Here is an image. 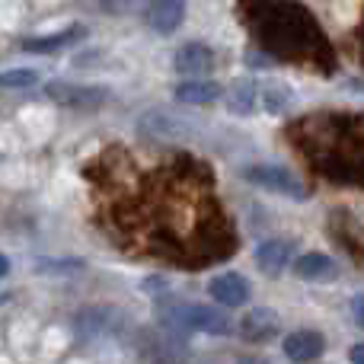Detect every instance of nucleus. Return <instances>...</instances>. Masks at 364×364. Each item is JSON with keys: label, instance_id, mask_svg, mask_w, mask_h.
I'll use <instances>...</instances> for the list:
<instances>
[{"label": "nucleus", "instance_id": "obj_5", "mask_svg": "<svg viewBox=\"0 0 364 364\" xmlns=\"http://www.w3.org/2000/svg\"><path fill=\"white\" fill-rule=\"evenodd\" d=\"M144 23L160 36H170L186 23V0H144Z\"/></svg>", "mask_w": 364, "mask_h": 364}, {"label": "nucleus", "instance_id": "obj_7", "mask_svg": "<svg viewBox=\"0 0 364 364\" xmlns=\"http://www.w3.org/2000/svg\"><path fill=\"white\" fill-rule=\"evenodd\" d=\"M278 329H282V320L269 307H252L240 320V336L246 342H272L278 336Z\"/></svg>", "mask_w": 364, "mask_h": 364}, {"label": "nucleus", "instance_id": "obj_15", "mask_svg": "<svg viewBox=\"0 0 364 364\" xmlns=\"http://www.w3.org/2000/svg\"><path fill=\"white\" fill-rule=\"evenodd\" d=\"M77 326H80L87 336H106V333H115V329L122 326V314L106 310V307H90V310H80V314H77Z\"/></svg>", "mask_w": 364, "mask_h": 364}, {"label": "nucleus", "instance_id": "obj_13", "mask_svg": "<svg viewBox=\"0 0 364 364\" xmlns=\"http://www.w3.org/2000/svg\"><path fill=\"white\" fill-rule=\"evenodd\" d=\"M173 96H176L179 102H186V106H211V102H218L220 96H224V87H220L218 80L201 77V80L176 83V87H173Z\"/></svg>", "mask_w": 364, "mask_h": 364}, {"label": "nucleus", "instance_id": "obj_14", "mask_svg": "<svg viewBox=\"0 0 364 364\" xmlns=\"http://www.w3.org/2000/svg\"><path fill=\"white\" fill-rule=\"evenodd\" d=\"M291 262V250L282 240H262L256 246V265L265 278H278Z\"/></svg>", "mask_w": 364, "mask_h": 364}, {"label": "nucleus", "instance_id": "obj_19", "mask_svg": "<svg viewBox=\"0 0 364 364\" xmlns=\"http://www.w3.org/2000/svg\"><path fill=\"white\" fill-rule=\"evenodd\" d=\"M348 310H352L355 326H361V329H364V294H355L352 301H348Z\"/></svg>", "mask_w": 364, "mask_h": 364}, {"label": "nucleus", "instance_id": "obj_3", "mask_svg": "<svg viewBox=\"0 0 364 364\" xmlns=\"http://www.w3.org/2000/svg\"><path fill=\"white\" fill-rule=\"evenodd\" d=\"M48 100H55L58 106H68V109H100L112 100L106 87H93V83H48L45 87Z\"/></svg>", "mask_w": 364, "mask_h": 364}, {"label": "nucleus", "instance_id": "obj_1", "mask_svg": "<svg viewBox=\"0 0 364 364\" xmlns=\"http://www.w3.org/2000/svg\"><path fill=\"white\" fill-rule=\"evenodd\" d=\"M160 320L173 333H205V336H230L233 323L224 310L205 307V304L188 301H164L160 304Z\"/></svg>", "mask_w": 364, "mask_h": 364}, {"label": "nucleus", "instance_id": "obj_4", "mask_svg": "<svg viewBox=\"0 0 364 364\" xmlns=\"http://www.w3.org/2000/svg\"><path fill=\"white\" fill-rule=\"evenodd\" d=\"M138 134L147 141H192L195 128L186 119H176L170 112H144L138 119Z\"/></svg>", "mask_w": 364, "mask_h": 364}, {"label": "nucleus", "instance_id": "obj_2", "mask_svg": "<svg viewBox=\"0 0 364 364\" xmlns=\"http://www.w3.org/2000/svg\"><path fill=\"white\" fill-rule=\"evenodd\" d=\"M240 176L252 186L265 188V192H275V195H284L291 201H304L310 195V188L304 186V179H297L291 170L284 166H275V164H256V166H243Z\"/></svg>", "mask_w": 364, "mask_h": 364}, {"label": "nucleus", "instance_id": "obj_21", "mask_svg": "<svg viewBox=\"0 0 364 364\" xmlns=\"http://www.w3.org/2000/svg\"><path fill=\"white\" fill-rule=\"evenodd\" d=\"M0 275H10V256H4V259H0Z\"/></svg>", "mask_w": 364, "mask_h": 364}, {"label": "nucleus", "instance_id": "obj_18", "mask_svg": "<svg viewBox=\"0 0 364 364\" xmlns=\"http://www.w3.org/2000/svg\"><path fill=\"white\" fill-rule=\"evenodd\" d=\"M38 70L32 68H13V70H4V77H0V87L4 90H32L38 87Z\"/></svg>", "mask_w": 364, "mask_h": 364}, {"label": "nucleus", "instance_id": "obj_10", "mask_svg": "<svg viewBox=\"0 0 364 364\" xmlns=\"http://www.w3.org/2000/svg\"><path fill=\"white\" fill-rule=\"evenodd\" d=\"M224 106H227V112L240 115V119H250V115H256V109L262 106V83H256V80H237L224 93Z\"/></svg>", "mask_w": 364, "mask_h": 364}, {"label": "nucleus", "instance_id": "obj_17", "mask_svg": "<svg viewBox=\"0 0 364 364\" xmlns=\"http://www.w3.org/2000/svg\"><path fill=\"white\" fill-rule=\"evenodd\" d=\"M83 259H36L32 269L38 275H74V272H83Z\"/></svg>", "mask_w": 364, "mask_h": 364}, {"label": "nucleus", "instance_id": "obj_12", "mask_svg": "<svg viewBox=\"0 0 364 364\" xmlns=\"http://www.w3.org/2000/svg\"><path fill=\"white\" fill-rule=\"evenodd\" d=\"M282 348L291 361H316L323 355V348H326V339L316 329H297V333L284 336Z\"/></svg>", "mask_w": 364, "mask_h": 364}, {"label": "nucleus", "instance_id": "obj_8", "mask_svg": "<svg viewBox=\"0 0 364 364\" xmlns=\"http://www.w3.org/2000/svg\"><path fill=\"white\" fill-rule=\"evenodd\" d=\"M173 68L188 77H208L214 70V48L205 42H188L173 55Z\"/></svg>", "mask_w": 364, "mask_h": 364}, {"label": "nucleus", "instance_id": "obj_6", "mask_svg": "<svg viewBox=\"0 0 364 364\" xmlns=\"http://www.w3.org/2000/svg\"><path fill=\"white\" fill-rule=\"evenodd\" d=\"M208 294H211L220 307H243V304L250 301L252 288L240 272H220V275H214L211 282H208Z\"/></svg>", "mask_w": 364, "mask_h": 364}, {"label": "nucleus", "instance_id": "obj_16", "mask_svg": "<svg viewBox=\"0 0 364 364\" xmlns=\"http://www.w3.org/2000/svg\"><path fill=\"white\" fill-rule=\"evenodd\" d=\"M291 106V90L284 83H265L262 87V109L269 115H282Z\"/></svg>", "mask_w": 364, "mask_h": 364}, {"label": "nucleus", "instance_id": "obj_9", "mask_svg": "<svg viewBox=\"0 0 364 364\" xmlns=\"http://www.w3.org/2000/svg\"><path fill=\"white\" fill-rule=\"evenodd\" d=\"M291 272H294V278H301V282H336V278L342 275L336 259L323 256V252H304V256H297Z\"/></svg>", "mask_w": 364, "mask_h": 364}, {"label": "nucleus", "instance_id": "obj_11", "mask_svg": "<svg viewBox=\"0 0 364 364\" xmlns=\"http://www.w3.org/2000/svg\"><path fill=\"white\" fill-rule=\"evenodd\" d=\"M87 36V26H68L61 32H51V36H32V38H19V48L23 51H32V55H55V51L68 48V45L80 42Z\"/></svg>", "mask_w": 364, "mask_h": 364}, {"label": "nucleus", "instance_id": "obj_20", "mask_svg": "<svg viewBox=\"0 0 364 364\" xmlns=\"http://www.w3.org/2000/svg\"><path fill=\"white\" fill-rule=\"evenodd\" d=\"M348 361L364 364V342H361V346H352V348H348Z\"/></svg>", "mask_w": 364, "mask_h": 364}]
</instances>
